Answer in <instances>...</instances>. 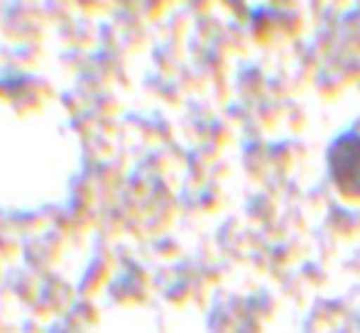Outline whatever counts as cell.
<instances>
[{
  "instance_id": "obj_1",
  "label": "cell",
  "mask_w": 360,
  "mask_h": 333,
  "mask_svg": "<svg viewBox=\"0 0 360 333\" xmlns=\"http://www.w3.org/2000/svg\"><path fill=\"white\" fill-rule=\"evenodd\" d=\"M331 174L336 186L348 196H360V138L346 133L331 148Z\"/></svg>"
}]
</instances>
